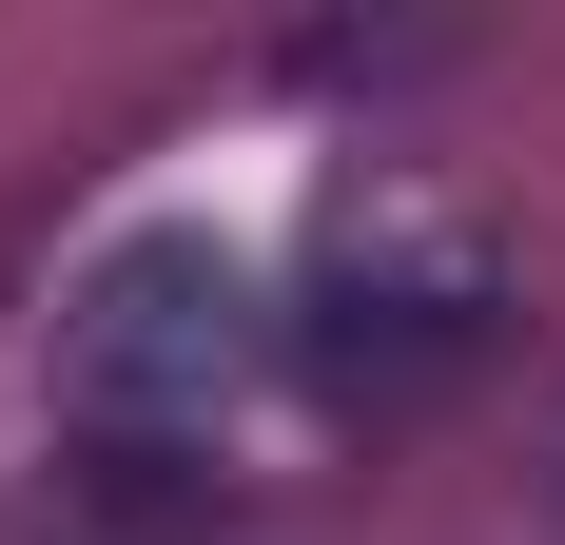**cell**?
Returning a JSON list of instances; mask_svg holds the SVG:
<instances>
[{"mask_svg": "<svg viewBox=\"0 0 565 545\" xmlns=\"http://www.w3.org/2000/svg\"><path fill=\"white\" fill-rule=\"evenodd\" d=\"M488 351H508V234H488V195H449L429 157L332 175L312 272H292V371L391 429V409H449Z\"/></svg>", "mask_w": 565, "mask_h": 545, "instance_id": "1", "label": "cell"}, {"mask_svg": "<svg viewBox=\"0 0 565 545\" xmlns=\"http://www.w3.org/2000/svg\"><path fill=\"white\" fill-rule=\"evenodd\" d=\"M254 351H274V312H254L234 234H117V254L58 292V409H78V448H98L117 488H175V468L234 429Z\"/></svg>", "mask_w": 565, "mask_h": 545, "instance_id": "2", "label": "cell"}]
</instances>
